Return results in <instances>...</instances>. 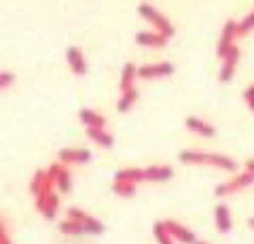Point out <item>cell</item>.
I'll return each instance as SVG.
<instances>
[{
    "instance_id": "d4e9b609",
    "label": "cell",
    "mask_w": 254,
    "mask_h": 244,
    "mask_svg": "<svg viewBox=\"0 0 254 244\" xmlns=\"http://www.w3.org/2000/svg\"><path fill=\"white\" fill-rule=\"evenodd\" d=\"M60 232L64 236H83L85 234L83 225L72 221V219H64V221H60Z\"/></svg>"
},
{
    "instance_id": "8fae6325",
    "label": "cell",
    "mask_w": 254,
    "mask_h": 244,
    "mask_svg": "<svg viewBox=\"0 0 254 244\" xmlns=\"http://www.w3.org/2000/svg\"><path fill=\"white\" fill-rule=\"evenodd\" d=\"M34 206L43 215V219L55 221V217H58V212H60V195L53 191L49 195H43V198H34Z\"/></svg>"
},
{
    "instance_id": "3957f363",
    "label": "cell",
    "mask_w": 254,
    "mask_h": 244,
    "mask_svg": "<svg viewBox=\"0 0 254 244\" xmlns=\"http://www.w3.org/2000/svg\"><path fill=\"white\" fill-rule=\"evenodd\" d=\"M252 185H254V178L244 170V172H240V174L231 176L229 180H222V183H218L216 189H214V195H216V198H229V195L246 191V189L252 187Z\"/></svg>"
},
{
    "instance_id": "52a82bcc",
    "label": "cell",
    "mask_w": 254,
    "mask_h": 244,
    "mask_svg": "<svg viewBox=\"0 0 254 244\" xmlns=\"http://www.w3.org/2000/svg\"><path fill=\"white\" fill-rule=\"evenodd\" d=\"M47 172L51 174L53 183H55V189H60V193H68L70 189H72V174H70L66 163L55 162V163H51V166L47 168Z\"/></svg>"
},
{
    "instance_id": "4fadbf2b",
    "label": "cell",
    "mask_w": 254,
    "mask_h": 244,
    "mask_svg": "<svg viewBox=\"0 0 254 244\" xmlns=\"http://www.w3.org/2000/svg\"><path fill=\"white\" fill-rule=\"evenodd\" d=\"M185 128H187L190 134L199 136V138H214V136H216V128H214V125H212L210 121L201 119V117H195V115L187 117Z\"/></svg>"
},
{
    "instance_id": "9c48e42d",
    "label": "cell",
    "mask_w": 254,
    "mask_h": 244,
    "mask_svg": "<svg viewBox=\"0 0 254 244\" xmlns=\"http://www.w3.org/2000/svg\"><path fill=\"white\" fill-rule=\"evenodd\" d=\"M240 58H242L240 47H233V49L220 60V70H218V81L220 83H229L235 77V70H237V64H240Z\"/></svg>"
},
{
    "instance_id": "277c9868",
    "label": "cell",
    "mask_w": 254,
    "mask_h": 244,
    "mask_svg": "<svg viewBox=\"0 0 254 244\" xmlns=\"http://www.w3.org/2000/svg\"><path fill=\"white\" fill-rule=\"evenodd\" d=\"M176 73V66L172 62L163 60V62H150V64H142L138 66V79L144 81H157V79H168Z\"/></svg>"
},
{
    "instance_id": "4dcf8cb0",
    "label": "cell",
    "mask_w": 254,
    "mask_h": 244,
    "mask_svg": "<svg viewBox=\"0 0 254 244\" xmlns=\"http://www.w3.org/2000/svg\"><path fill=\"white\" fill-rule=\"evenodd\" d=\"M248 227H250V230L254 232V217H250V219H248Z\"/></svg>"
},
{
    "instance_id": "484cf974",
    "label": "cell",
    "mask_w": 254,
    "mask_h": 244,
    "mask_svg": "<svg viewBox=\"0 0 254 244\" xmlns=\"http://www.w3.org/2000/svg\"><path fill=\"white\" fill-rule=\"evenodd\" d=\"M254 32V9L248 13V15H244V17L237 21V36H246V34H250Z\"/></svg>"
},
{
    "instance_id": "83f0119b",
    "label": "cell",
    "mask_w": 254,
    "mask_h": 244,
    "mask_svg": "<svg viewBox=\"0 0 254 244\" xmlns=\"http://www.w3.org/2000/svg\"><path fill=\"white\" fill-rule=\"evenodd\" d=\"M244 102H246V104H248V108H250V111L254 113V83L250 85L248 89L244 91Z\"/></svg>"
},
{
    "instance_id": "7a4b0ae2",
    "label": "cell",
    "mask_w": 254,
    "mask_h": 244,
    "mask_svg": "<svg viewBox=\"0 0 254 244\" xmlns=\"http://www.w3.org/2000/svg\"><path fill=\"white\" fill-rule=\"evenodd\" d=\"M138 15L153 26L155 32L163 34L165 38H174V36H176V26H174V23L150 2H140L138 4Z\"/></svg>"
},
{
    "instance_id": "6da1fadb",
    "label": "cell",
    "mask_w": 254,
    "mask_h": 244,
    "mask_svg": "<svg viewBox=\"0 0 254 244\" xmlns=\"http://www.w3.org/2000/svg\"><path fill=\"white\" fill-rule=\"evenodd\" d=\"M178 160L182 163H187V166H208V168H216L222 172H235L237 170V162L231 160L229 155L201 151V149H185V151H180Z\"/></svg>"
},
{
    "instance_id": "30bf717a",
    "label": "cell",
    "mask_w": 254,
    "mask_h": 244,
    "mask_svg": "<svg viewBox=\"0 0 254 244\" xmlns=\"http://www.w3.org/2000/svg\"><path fill=\"white\" fill-rule=\"evenodd\" d=\"M66 62H68V68L70 73L76 75V77H85L87 70H89V64H87V58L81 47L76 45H70L66 49Z\"/></svg>"
},
{
    "instance_id": "7c38bea8",
    "label": "cell",
    "mask_w": 254,
    "mask_h": 244,
    "mask_svg": "<svg viewBox=\"0 0 254 244\" xmlns=\"http://www.w3.org/2000/svg\"><path fill=\"white\" fill-rule=\"evenodd\" d=\"M163 223H165V227H168V232L172 234V238L178 244H195L197 242V236L190 227L174 221V219H168V221H163Z\"/></svg>"
},
{
    "instance_id": "ffe728a7",
    "label": "cell",
    "mask_w": 254,
    "mask_h": 244,
    "mask_svg": "<svg viewBox=\"0 0 254 244\" xmlns=\"http://www.w3.org/2000/svg\"><path fill=\"white\" fill-rule=\"evenodd\" d=\"M140 98L138 89H129V91H121V96L117 100V111L119 113H129L133 106H136V102Z\"/></svg>"
},
{
    "instance_id": "ba28073f",
    "label": "cell",
    "mask_w": 254,
    "mask_h": 244,
    "mask_svg": "<svg viewBox=\"0 0 254 244\" xmlns=\"http://www.w3.org/2000/svg\"><path fill=\"white\" fill-rule=\"evenodd\" d=\"M58 160L66 166H83V163L91 162V151L83 147H66L58 153Z\"/></svg>"
},
{
    "instance_id": "ac0fdd59",
    "label": "cell",
    "mask_w": 254,
    "mask_h": 244,
    "mask_svg": "<svg viewBox=\"0 0 254 244\" xmlns=\"http://www.w3.org/2000/svg\"><path fill=\"white\" fill-rule=\"evenodd\" d=\"M136 81H138V66L133 62H127L121 68V81H119V89L121 91H129L136 89Z\"/></svg>"
},
{
    "instance_id": "7402d4cb",
    "label": "cell",
    "mask_w": 254,
    "mask_h": 244,
    "mask_svg": "<svg viewBox=\"0 0 254 244\" xmlns=\"http://www.w3.org/2000/svg\"><path fill=\"white\" fill-rule=\"evenodd\" d=\"M136 187L138 185L129 183V180H123V178L113 180V191L119 195V198H133V195H136Z\"/></svg>"
},
{
    "instance_id": "603a6c76",
    "label": "cell",
    "mask_w": 254,
    "mask_h": 244,
    "mask_svg": "<svg viewBox=\"0 0 254 244\" xmlns=\"http://www.w3.org/2000/svg\"><path fill=\"white\" fill-rule=\"evenodd\" d=\"M81 225H83V230H85V234H89V236H100V234H104V223L100 221V219H95V217H91V215H85V219L81 221Z\"/></svg>"
},
{
    "instance_id": "f1b7e54d",
    "label": "cell",
    "mask_w": 254,
    "mask_h": 244,
    "mask_svg": "<svg viewBox=\"0 0 254 244\" xmlns=\"http://www.w3.org/2000/svg\"><path fill=\"white\" fill-rule=\"evenodd\" d=\"M0 244H13L11 236H9V230H6V225H4L2 219H0Z\"/></svg>"
},
{
    "instance_id": "1f68e13d",
    "label": "cell",
    "mask_w": 254,
    "mask_h": 244,
    "mask_svg": "<svg viewBox=\"0 0 254 244\" xmlns=\"http://www.w3.org/2000/svg\"><path fill=\"white\" fill-rule=\"evenodd\" d=\"M195 244H208V242H203V240H197Z\"/></svg>"
},
{
    "instance_id": "f546056e",
    "label": "cell",
    "mask_w": 254,
    "mask_h": 244,
    "mask_svg": "<svg viewBox=\"0 0 254 244\" xmlns=\"http://www.w3.org/2000/svg\"><path fill=\"white\" fill-rule=\"evenodd\" d=\"M246 172L254 178V160H246Z\"/></svg>"
},
{
    "instance_id": "d6986e66",
    "label": "cell",
    "mask_w": 254,
    "mask_h": 244,
    "mask_svg": "<svg viewBox=\"0 0 254 244\" xmlns=\"http://www.w3.org/2000/svg\"><path fill=\"white\" fill-rule=\"evenodd\" d=\"M78 119H81V123L85 128H104L106 125V117L102 113H98L95 108H89V106H85L78 111Z\"/></svg>"
},
{
    "instance_id": "8992f818",
    "label": "cell",
    "mask_w": 254,
    "mask_h": 244,
    "mask_svg": "<svg viewBox=\"0 0 254 244\" xmlns=\"http://www.w3.org/2000/svg\"><path fill=\"white\" fill-rule=\"evenodd\" d=\"M53 191H55V183H53L51 174L47 170H36L30 180V193L34 195V198H43V195H49Z\"/></svg>"
},
{
    "instance_id": "44dd1931",
    "label": "cell",
    "mask_w": 254,
    "mask_h": 244,
    "mask_svg": "<svg viewBox=\"0 0 254 244\" xmlns=\"http://www.w3.org/2000/svg\"><path fill=\"white\" fill-rule=\"evenodd\" d=\"M115 178H123L133 185H140V183H144V168H123L117 172Z\"/></svg>"
},
{
    "instance_id": "5bb4252c",
    "label": "cell",
    "mask_w": 254,
    "mask_h": 244,
    "mask_svg": "<svg viewBox=\"0 0 254 244\" xmlns=\"http://www.w3.org/2000/svg\"><path fill=\"white\" fill-rule=\"evenodd\" d=\"M170 43V38H165L163 34L155 32V30H140L136 34V45L146 47V49H163Z\"/></svg>"
},
{
    "instance_id": "4316f807",
    "label": "cell",
    "mask_w": 254,
    "mask_h": 244,
    "mask_svg": "<svg viewBox=\"0 0 254 244\" xmlns=\"http://www.w3.org/2000/svg\"><path fill=\"white\" fill-rule=\"evenodd\" d=\"M15 83V75L11 70H0V93L6 91Z\"/></svg>"
},
{
    "instance_id": "e0dca14e",
    "label": "cell",
    "mask_w": 254,
    "mask_h": 244,
    "mask_svg": "<svg viewBox=\"0 0 254 244\" xmlns=\"http://www.w3.org/2000/svg\"><path fill=\"white\" fill-rule=\"evenodd\" d=\"M85 134L91 143H95L102 149H113L115 147V136L106 128H85Z\"/></svg>"
},
{
    "instance_id": "2e32d148",
    "label": "cell",
    "mask_w": 254,
    "mask_h": 244,
    "mask_svg": "<svg viewBox=\"0 0 254 244\" xmlns=\"http://www.w3.org/2000/svg\"><path fill=\"white\" fill-rule=\"evenodd\" d=\"M214 225H216L218 234H231L233 230V215L227 204H218L214 208Z\"/></svg>"
},
{
    "instance_id": "5b68a950",
    "label": "cell",
    "mask_w": 254,
    "mask_h": 244,
    "mask_svg": "<svg viewBox=\"0 0 254 244\" xmlns=\"http://www.w3.org/2000/svg\"><path fill=\"white\" fill-rule=\"evenodd\" d=\"M237 21L235 19H227L225 26H222L220 30V36H218V45H216V56L222 60L227 56L229 51L233 49V47H237Z\"/></svg>"
},
{
    "instance_id": "cb8c5ba5",
    "label": "cell",
    "mask_w": 254,
    "mask_h": 244,
    "mask_svg": "<svg viewBox=\"0 0 254 244\" xmlns=\"http://www.w3.org/2000/svg\"><path fill=\"white\" fill-rule=\"evenodd\" d=\"M153 236H155L157 244H176V240L172 238V234L168 232V227H165L163 221H155V225H153Z\"/></svg>"
},
{
    "instance_id": "9a60e30c",
    "label": "cell",
    "mask_w": 254,
    "mask_h": 244,
    "mask_svg": "<svg viewBox=\"0 0 254 244\" xmlns=\"http://www.w3.org/2000/svg\"><path fill=\"white\" fill-rule=\"evenodd\" d=\"M174 176V168L168 163H153L144 168V183H165Z\"/></svg>"
}]
</instances>
